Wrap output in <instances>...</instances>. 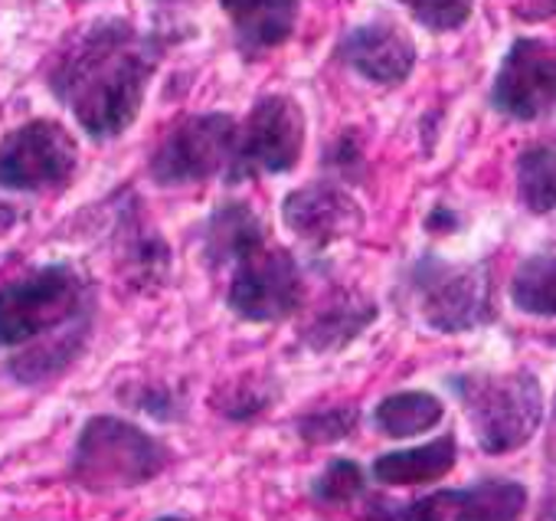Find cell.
Wrapping results in <instances>:
<instances>
[{"label": "cell", "mask_w": 556, "mask_h": 521, "mask_svg": "<svg viewBox=\"0 0 556 521\" xmlns=\"http://www.w3.org/2000/svg\"><path fill=\"white\" fill-rule=\"evenodd\" d=\"M154 66L157 50L138 37L135 27L125 21H102L60 53L53 92L92 138H115L138 119Z\"/></svg>", "instance_id": "obj_1"}, {"label": "cell", "mask_w": 556, "mask_h": 521, "mask_svg": "<svg viewBox=\"0 0 556 521\" xmlns=\"http://www.w3.org/2000/svg\"><path fill=\"white\" fill-rule=\"evenodd\" d=\"M471 433L488 456L520 449L543 420V387L530 371L462 374L452 381Z\"/></svg>", "instance_id": "obj_2"}, {"label": "cell", "mask_w": 556, "mask_h": 521, "mask_svg": "<svg viewBox=\"0 0 556 521\" xmlns=\"http://www.w3.org/2000/svg\"><path fill=\"white\" fill-rule=\"evenodd\" d=\"M167 449L151 433L118 417H92L73 452V479L89 492L135 488L161 475Z\"/></svg>", "instance_id": "obj_3"}, {"label": "cell", "mask_w": 556, "mask_h": 521, "mask_svg": "<svg viewBox=\"0 0 556 521\" xmlns=\"http://www.w3.org/2000/svg\"><path fill=\"white\" fill-rule=\"evenodd\" d=\"M409 289L416 296L422 322L445 335L471 332L494 315L491 276L484 266H465L426 256L409 273Z\"/></svg>", "instance_id": "obj_4"}, {"label": "cell", "mask_w": 556, "mask_h": 521, "mask_svg": "<svg viewBox=\"0 0 556 521\" xmlns=\"http://www.w3.org/2000/svg\"><path fill=\"white\" fill-rule=\"evenodd\" d=\"M83 280L66 266H47L0 289V348L27 345L79 319Z\"/></svg>", "instance_id": "obj_5"}, {"label": "cell", "mask_w": 556, "mask_h": 521, "mask_svg": "<svg viewBox=\"0 0 556 521\" xmlns=\"http://www.w3.org/2000/svg\"><path fill=\"white\" fill-rule=\"evenodd\" d=\"M305 299V280L289 249L268 246L262 239L236 259V276L229 286V309L249 322H278L299 312Z\"/></svg>", "instance_id": "obj_6"}, {"label": "cell", "mask_w": 556, "mask_h": 521, "mask_svg": "<svg viewBox=\"0 0 556 521\" xmlns=\"http://www.w3.org/2000/svg\"><path fill=\"white\" fill-rule=\"evenodd\" d=\"M305 148V115L289 96L262 99L245 125L236 132L229 181H245L255 174H278L295 168Z\"/></svg>", "instance_id": "obj_7"}, {"label": "cell", "mask_w": 556, "mask_h": 521, "mask_svg": "<svg viewBox=\"0 0 556 521\" xmlns=\"http://www.w3.org/2000/svg\"><path fill=\"white\" fill-rule=\"evenodd\" d=\"M236 122L223 112L193 115L174 125L151 158V177L164 187L197 184L229 168Z\"/></svg>", "instance_id": "obj_8"}, {"label": "cell", "mask_w": 556, "mask_h": 521, "mask_svg": "<svg viewBox=\"0 0 556 521\" xmlns=\"http://www.w3.org/2000/svg\"><path fill=\"white\" fill-rule=\"evenodd\" d=\"M527 508V488L510 479H484L468 488H448L393 508L377 501L370 521H517Z\"/></svg>", "instance_id": "obj_9"}, {"label": "cell", "mask_w": 556, "mask_h": 521, "mask_svg": "<svg viewBox=\"0 0 556 521\" xmlns=\"http://www.w3.org/2000/svg\"><path fill=\"white\" fill-rule=\"evenodd\" d=\"M76 171V141L56 122H30L0 145V184L11 190L63 187Z\"/></svg>", "instance_id": "obj_10"}, {"label": "cell", "mask_w": 556, "mask_h": 521, "mask_svg": "<svg viewBox=\"0 0 556 521\" xmlns=\"http://www.w3.org/2000/svg\"><path fill=\"white\" fill-rule=\"evenodd\" d=\"M491 106L514 122L549 112L556 106V53L543 40H514L497 70Z\"/></svg>", "instance_id": "obj_11"}, {"label": "cell", "mask_w": 556, "mask_h": 521, "mask_svg": "<svg viewBox=\"0 0 556 521\" xmlns=\"http://www.w3.org/2000/svg\"><path fill=\"white\" fill-rule=\"evenodd\" d=\"M282 213L292 233H299L312 246H331L364 226L361 203L334 184H308L302 190H292L282 203Z\"/></svg>", "instance_id": "obj_12"}, {"label": "cell", "mask_w": 556, "mask_h": 521, "mask_svg": "<svg viewBox=\"0 0 556 521\" xmlns=\"http://www.w3.org/2000/svg\"><path fill=\"white\" fill-rule=\"evenodd\" d=\"M341 53L361 76H367L370 83H380V86L403 83L416 66L413 40L396 24H387V21H374V24H364L354 34H348Z\"/></svg>", "instance_id": "obj_13"}, {"label": "cell", "mask_w": 556, "mask_h": 521, "mask_svg": "<svg viewBox=\"0 0 556 521\" xmlns=\"http://www.w3.org/2000/svg\"><path fill=\"white\" fill-rule=\"evenodd\" d=\"M245 50H271L295 30L299 0H219Z\"/></svg>", "instance_id": "obj_14"}, {"label": "cell", "mask_w": 556, "mask_h": 521, "mask_svg": "<svg viewBox=\"0 0 556 521\" xmlns=\"http://www.w3.org/2000/svg\"><path fill=\"white\" fill-rule=\"evenodd\" d=\"M455 459H458L455 436H439L426 446L396 449V452L380 456L374 462V475L383 485H422V482H435L445 472H452Z\"/></svg>", "instance_id": "obj_15"}, {"label": "cell", "mask_w": 556, "mask_h": 521, "mask_svg": "<svg viewBox=\"0 0 556 521\" xmlns=\"http://www.w3.org/2000/svg\"><path fill=\"white\" fill-rule=\"evenodd\" d=\"M377 319V306L361 296H338L328 302L325 312L315 315V322L305 332V342L315 351H334L351 345L370 322Z\"/></svg>", "instance_id": "obj_16"}, {"label": "cell", "mask_w": 556, "mask_h": 521, "mask_svg": "<svg viewBox=\"0 0 556 521\" xmlns=\"http://www.w3.org/2000/svg\"><path fill=\"white\" fill-rule=\"evenodd\" d=\"M445 407L435 394L429 390H403L387 397L377 410H374V423L380 433L393 436V439H409L419 436L426 430H432L442 420Z\"/></svg>", "instance_id": "obj_17"}, {"label": "cell", "mask_w": 556, "mask_h": 521, "mask_svg": "<svg viewBox=\"0 0 556 521\" xmlns=\"http://www.w3.org/2000/svg\"><path fill=\"white\" fill-rule=\"evenodd\" d=\"M517 197L530 213L556 210V141H536L520 151Z\"/></svg>", "instance_id": "obj_18"}, {"label": "cell", "mask_w": 556, "mask_h": 521, "mask_svg": "<svg viewBox=\"0 0 556 521\" xmlns=\"http://www.w3.org/2000/svg\"><path fill=\"white\" fill-rule=\"evenodd\" d=\"M265 239V230L258 223V216L245 207V203H226L213 213L210 220V256L213 263H226V259H239L242 252H249L252 246H258Z\"/></svg>", "instance_id": "obj_19"}, {"label": "cell", "mask_w": 556, "mask_h": 521, "mask_svg": "<svg viewBox=\"0 0 556 521\" xmlns=\"http://www.w3.org/2000/svg\"><path fill=\"white\" fill-rule=\"evenodd\" d=\"M510 299L527 315L556 319V256L527 259L510 283Z\"/></svg>", "instance_id": "obj_20"}, {"label": "cell", "mask_w": 556, "mask_h": 521, "mask_svg": "<svg viewBox=\"0 0 556 521\" xmlns=\"http://www.w3.org/2000/svg\"><path fill=\"white\" fill-rule=\"evenodd\" d=\"M122 266L131 280V286L138 289H157L167 280L170 270V252L164 246L161 236L135 226L125 239V256H122Z\"/></svg>", "instance_id": "obj_21"}, {"label": "cell", "mask_w": 556, "mask_h": 521, "mask_svg": "<svg viewBox=\"0 0 556 521\" xmlns=\"http://www.w3.org/2000/svg\"><path fill=\"white\" fill-rule=\"evenodd\" d=\"M83 348V332L73 328L66 332L63 338L50 342V345H40V348H30L24 351L21 358L11 361V374L24 384H37L43 377H53L56 371H63Z\"/></svg>", "instance_id": "obj_22"}, {"label": "cell", "mask_w": 556, "mask_h": 521, "mask_svg": "<svg viewBox=\"0 0 556 521\" xmlns=\"http://www.w3.org/2000/svg\"><path fill=\"white\" fill-rule=\"evenodd\" d=\"M400 4L429 30L445 34V30H458L465 27V21L471 17L475 0H400Z\"/></svg>", "instance_id": "obj_23"}, {"label": "cell", "mask_w": 556, "mask_h": 521, "mask_svg": "<svg viewBox=\"0 0 556 521\" xmlns=\"http://www.w3.org/2000/svg\"><path fill=\"white\" fill-rule=\"evenodd\" d=\"M364 492V469L351 459H334L315 482V495L325 505H348Z\"/></svg>", "instance_id": "obj_24"}, {"label": "cell", "mask_w": 556, "mask_h": 521, "mask_svg": "<svg viewBox=\"0 0 556 521\" xmlns=\"http://www.w3.org/2000/svg\"><path fill=\"white\" fill-rule=\"evenodd\" d=\"M357 426V410L354 407H334V410H321L312 417H302L299 433L305 443H338L344 436H351Z\"/></svg>", "instance_id": "obj_25"}, {"label": "cell", "mask_w": 556, "mask_h": 521, "mask_svg": "<svg viewBox=\"0 0 556 521\" xmlns=\"http://www.w3.org/2000/svg\"><path fill=\"white\" fill-rule=\"evenodd\" d=\"M268 407V394L252 390L249 384H239L232 394H226V400H219V410L229 420H252L255 413H262Z\"/></svg>", "instance_id": "obj_26"}, {"label": "cell", "mask_w": 556, "mask_h": 521, "mask_svg": "<svg viewBox=\"0 0 556 521\" xmlns=\"http://www.w3.org/2000/svg\"><path fill=\"white\" fill-rule=\"evenodd\" d=\"M510 14L527 24L549 21V17H556V0H510Z\"/></svg>", "instance_id": "obj_27"}, {"label": "cell", "mask_w": 556, "mask_h": 521, "mask_svg": "<svg viewBox=\"0 0 556 521\" xmlns=\"http://www.w3.org/2000/svg\"><path fill=\"white\" fill-rule=\"evenodd\" d=\"M540 521H556V492L546 498V505H543V514H540Z\"/></svg>", "instance_id": "obj_28"}, {"label": "cell", "mask_w": 556, "mask_h": 521, "mask_svg": "<svg viewBox=\"0 0 556 521\" xmlns=\"http://www.w3.org/2000/svg\"><path fill=\"white\" fill-rule=\"evenodd\" d=\"M157 521H180V518H157Z\"/></svg>", "instance_id": "obj_29"}]
</instances>
